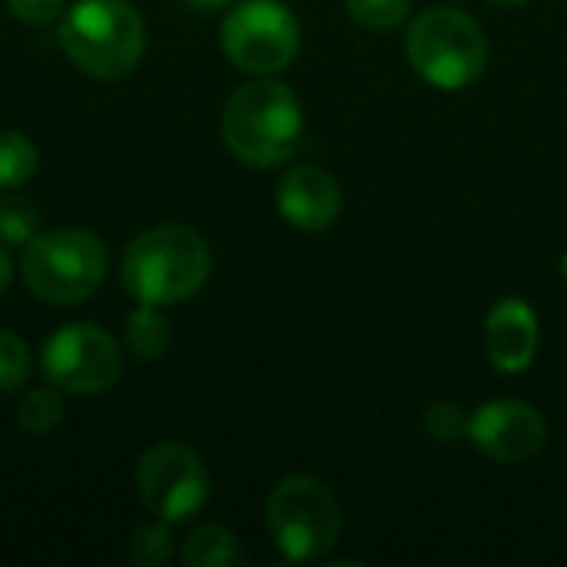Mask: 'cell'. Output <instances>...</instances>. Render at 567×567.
<instances>
[{"label": "cell", "instance_id": "obj_1", "mask_svg": "<svg viewBox=\"0 0 567 567\" xmlns=\"http://www.w3.org/2000/svg\"><path fill=\"white\" fill-rule=\"evenodd\" d=\"M213 269L206 239L179 223L140 233L123 252V289L143 306H176L193 299Z\"/></svg>", "mask_w": 567, "mask_h": 567}, {"label": "cell", "instance_id": "obj_2", "mask_svg": "<svg viewBox=\"0 0 567 567\" xmlns=\"http://www.w3.org/2000/svg\"><path fill=\"white\" fill-rule=\"evenodd\" d=\"M302 130L299 96L272 76L239 86L223 110V143L239 163L256 169L282 166L299 150Z\"/></svg>", "mask_w": 567, "mask_h": 567}, {"label": "cell", "instance_id": "obj_3", "mask_svg": "<svg viewBox=\"0 0 567 567\" xmlns=\"http://www.w3.org/2000/svg\"><path fill=\"white\" fill-rule=\"evenodd\" d=\"M60 47L93 80L130 76L146 50V27L126 0H76L60 20Z\"/></svg>", "mask_w": 567, "mask_h": 567}, {"label": "cell", "instance_id": "obj_4", "mask_svg": "<svg viewBox=\"0 0 567 567\" xmlns=\"http://www.w3.org/2000/svg\"><path fill=\"white\" fill-rule=\"evenodd\" d=\"M27 289L47 306H76L106 279V246L90 229L60 226L37 233L20 256Z\"/></svg>", "mask_w": 567, "mask_h": 567}, {"label": "cell", "instance_id": "obj_5", "mask_svg": "<svg viewBox=\"0 0 567 567\" xmlns=\"http://www.w3.org/2000/svg\"><path fill=\"white\" fill-rule=\"evenodd\" d=\"M405 56L435 90H465L488 66V37L465 10L432 7L409 23Z\"/></svg>", "mask_w": 567, "mask_h": 567}, {"label": "cell", "instance_id": "obj_6", "mask_svg": "<svg viewBox=\"0 0 567 567\" xmlns=\"http://www.w3.org/2000/svg\"><path fill=\"white\" fill-rule=\"evenodd\" d=\"M266 525L286 561H316L342 535V508L332 488L312 475L279 482L266 502Z\"/></svg>", "mask_w": 567, "mask_h": 567}, {"label": "cell", "instance_id": "obj_7", "mask_svg": "<svg viewBox=\"0 0 567 567\" xmlns=\"http://www.w3.org/2000/svg\"><path fill=\"white\" fill-rule=\"evenodd\" d=\"M226 60L249 76L282 73L302 47V27L282 0H243L219 30Z\"/></svg>", "mask_w": 567, "mask_h": 567}, {"label": "cell", "instance_id": "obj_8", "mask_svg": "<svg viewBox=\"0 0 567 567\" xmlns=\"http://www.w3.org/2000/svg\"><path fill=\"white\" fill-rule=\"evenodd\" d=\"M43 379L70 395H100L116 385L123 355L116 339L93 322H70L56 329L40 352Z\"/></svg>", "mask_w": 567, "mask_h": 567}, {"label": "cell", "instance_id": "obj_9", "mask_svg": "<svg viewBox=\"0 0 567 567\" xmlns=\"http://www.w3.org/2000/svg\"><path fill=\"white\" fill-rule=\"evenodd\" d=\"M136 488L153 518L176 525L206 508L213 495V478L206 462L193 449L179 442H163L143 452L136 465Z\"/></svg>", "mask_w": 567, "mask_h": 567}, {"label": "cell", "instance_id": "obj_10", "mask_svg": "<svg viewBox=\"0 0 567 567\" xmlns=\"http://www.w3.org/2000/svg\"><path fill=\"white\" fill-rule=\"evenodd\" d=\"M468 439L488 462L525 465L548 445V422L522 399H492L472 412Z\"/></svg>", "mask_w": 567, "mask_h": 567}, {"label": "cell", "instance_id": "obj_11", "mask_svg": "<svg viewBox=\"0 0 567 567\" xmlns=\"http://www.w3.org/2000/svg\"><path fill=\"white\" fill-rule=\"evenodd\" d=\"M276 206L289 226L302 233H322L342 213V189L332 173H326L322 166L302 163L279 179Z\"/></svg>", "mask_w": 567, "mask_h": 567}, {"label": "cell", "instance_id": "obj_12", "mask_svg": "<svg viewBox=\"0 0 567 567\" xmlns=\"http://www.w3.org/2000/svg\"><path fill=\"white\" fill-rule=\"evenodd\" d=\"M538 346H542V329H538L535 309L518 296L498 299L485 319L488 362L505 375H518V372L532 369Z\"/></svg>", "mask_w": 567, "mask_h": 567}, {"label": "cell", "instance_id": "obj_13", "mask_svg": "<svg viewBox=\"0 0 567 567\" xmlns=\"http://www.w3.org/2000/svg\"><path fill=\"white\" fill-rule=\"evenodd\" d=\"M123 342L130 349L133 359L140 362H156L166 355L169 342H173V329H169V319L159 312V306H143L126 316V326H123Z\"/></svg>", "mask_w": 567, "mask_h": 567}, {"label": "cell", "instance_id": "obj_14", "mask_svg": "<svg viewBox=\"0 0 567 567\" xmlns=\"http://www.w3.org/2000/svg\"><path fill=\"white\" fill-rule=\"evenodd\" d=\"M183 561L189 567H236L246 565L243 542L223 525L196 528L183 545Z\"/></svg>", "mask_w": 567, "mask_h": 567}, {"label": "cell", "instance_id": "obj_15", "mask_svg": "<svg viewBox=\"0 0 567 567\" xmlns=\"http://www.w3.org/2000/svg\"><path fill=\"white\" fill-rule=\"evenodd\" d=\"M40 153L30 136L3 130L0 133V189H17L33 179Z\"/></svg>", "mask_w": 567, "mask_h": 567}, {"label": "cell", "instance_id": "obj_16", "mask_svg": "<svg viewBox=\"0 0 567 567\" xmlns=\"http://www.w3.org/2000/svg\"><path fill=\"white\" fill-rule=\"evenodd\" d=\"M63 422V399H60V389H33L23 395V402L17 405V425L40 439V435H50L56 425Z\"/></svg>", "mask_w": 567, "mask_h": 567}, {"label": "cell", "instance_id": "obj_17", "mask_svg": "<svg viewBox=\"0 0 567 567\" xmlns=\"http://www.w3.org/2000/svg\"><path fill=\"white\" fill-rule=\"evenodd\" d=\"M40 213L23 196H0V243L27 246L37 236Z\"/></svg>", "mask_w": 567, "mask_h": 567}, {"label": "cell", "instance_id": "obj_18", "mask_svg": "<svg viewBox=\"0 0 567 567\" xmlns=\"http://www.w3.org/2000/svg\"><path fill=\"white\" fill-rule=\"evenodd\" d=\"M126 558L140 567H163L173 558V538L166 522L156 518V525H143L133 532L130 545H126Z\"/></svg>", "mask_w": 567, "mask_h": 567}, {"label": "cell", "instance_id": "obj_19", "mask_svg": "<svg viewBox=\"0 0 567 567\" xmlns=\"http://www.w3.org/2000/svg\"><path fill=\"white\" fill-rule=\"evenodd\" d=\"M346 10L365 30H395L409 20L412 0H346Z\"/></svg>", "mask_w": 567, "mask_h": 567}, {"label": "cell", "instance_id": "obj_20", "mask_svg": "<svg viewBox=\"0 0 567 567\" xmlns=\"http://www.w3.org/2000/svg\"><path fill=\"white\" fill-rule=\"evenodd\" d=\"M27 379H30L27 342L17 332L0 329V392H17V389H23Z\"/></svg>", "mask_w": 567, "mask_h": 567}, {"label": "cell", "instance_id": "obj_21", "mask_svg": "<svg viewBox=\"0 0 567 567\" xmlns=\"http://www.w3.org/2000/svg\"><path fill=\"white\" fill-rule=\"evenodd\" d=\"M425 432L435 442H458L468 439V415L455 402H435L425 409Z\"/></svg>", "mask_w": 567, "mask_h": 567}, {"label": "cell", "instance_id": "obj_22", "mask_svg": "<svg viewBox=\"0 0 567 567\" xmlns=\"http://www.w3.org/2000/svg\"><path fill=\"white\" fill-rule=\"evenodd\" d=\"M63 7H66V0H7V10L30 27H43V23L56 20L63 13Z\"/></svg>", "mask_w": 567, "mask_h": 567}, {"label": "cell", "instance_id": "obj_23", "mask_svg": "<svg viewBox=\"0 0 567 567\" xmlns=\"http://www.w3.org/2000/svg\"><path fill=\"white\" fill-rule=\"evenodd\" d=\"M10 279H13V262H10V256H7V249L0 246V296L10 289Z\"/></svg>", "mask_w": 567, "mask_h": 567}, {"label": "cell", "instance_id": "obj_24", "mask_svg": "<svg viewBox=\"0 0 567 567\" xmlns=\"http://www.w3.org/2000/svg\"><path fill=\"white\" fill-rule=\"evenodd\" d=\"M189 7H199V10H213V7H223V3H229V0H186Z\"/></svg>", "mask_w": 567, "mask_h": 567}, {"label": "cell", "instance_id": "obj_25", "mask_svg": "<svg viewBox=\"0 0 567 567\" xmlns=\"http://www.w3.org/2000/svg\"><path fill=\"white\" fill-rule=\"evenodd\" d=\"M492 3H498V7H522V3H532V0H492Z\"/></svg>", "mask_w": 567, "mask_h": 567}, {"label": "cell", "instance_id": "obj_26", "mask_svg": "<svg viewBox=\"0 0 567 567\" xmlns=\"http://www.w3.org/2000/svg\"><path fill=\"white\" fill-rule=\"evenodd\" d=\"M561 279H565V282H567V252H565V256H561Z\"/></svg>", "mask_w": 567, "mask_h": 567}]
</instances>
